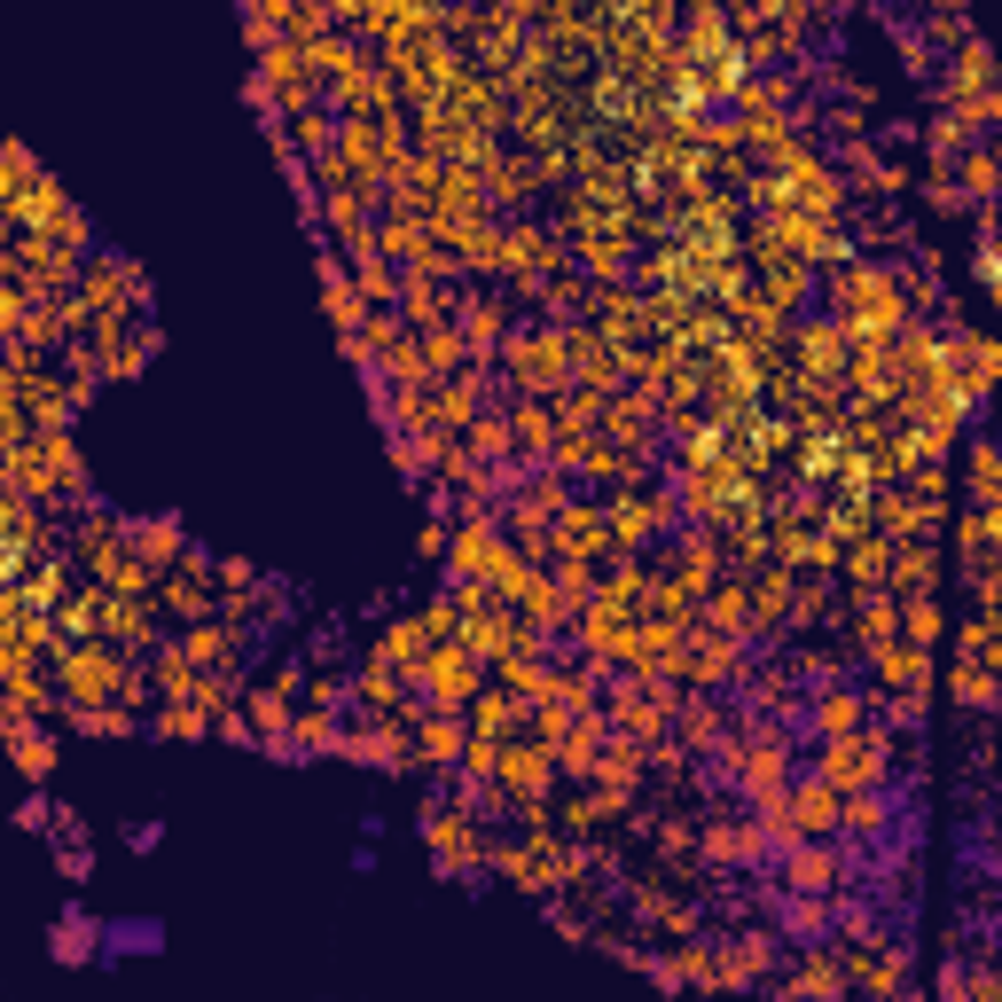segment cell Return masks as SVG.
Wrapping results in <instances>:
<instances>
[{"label":"cell","instance_id":"cell-2","mask_svg":"<svg viewBox=\"0 0 1002 1002\" xmlns=\"http://www.w3.org/2000/svg\"><path fill=\"white\" fill-rule=\"evenodd\" d=\"M791 885H799V893H831V885H838V862L806 846V854H791Z\"/></svg>","mask_w":1002,"mask_h":1002},{"label":"cell","instance_id":"cell-1","mask_svg":"<svg viewBox=\"0 0 1002 1002\" xmlns=\"http://www.w3.org/2000/svg\"><path fill=\"white\" fill-rule=\"evenodd\" d=\"M831 823H838L831 783H823V791H799V814H783V831H831Z\"/></svg>","mask_w":1002,"mask_h":1002},{"label":"cell","instance_id":"cell-4","mask_svg":"<svg viewBox=\"0 0 1002 1002\" xmlns=\"http://www.w3.org/2000/svg\"><path fill=\"white\" fill-rule=\"evenodd\" d=\"M846 823H854V831H877V823H885V806H877V799H854V806H846Z\"/></svg>","mask_w":1002,"mask_h":1002},{"label":"cell","instance_id":"cell-5","mask_svg":"<svg viewBox=\"0 0 1002 1002\" xmlns=\"http://www.w3.org/2000/svg\"><path fill=\"white\" fill-rule=\"evenodd\" d=\"M55 956H86V925H63L55 932Z\"/></svg>","mask_w":1002,"mask_h":1002},{"label":"cell","instance_id":"cell-3","mask_svg":"<svg viewBox=\"0 0 1002 1002\" xmlns=\"http://www.w3.org/2000/svg\"><path fill=\"white\" fill-rule=\"evenodd\" d=\"M862 752H869V745H831L823 776H831V783H862V776H869V760H862Z\"/></svg>","mask_w":1002,"mask_h":1002}]
</instances>
